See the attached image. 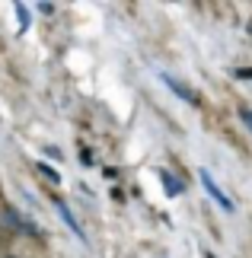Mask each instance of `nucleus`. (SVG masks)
<instances>
[{"mask_svg":"<svg viewBox=\"0 0 252 258\" xmlns=\"http://www.w3.org/2000/svg\"><path fill=\"white\" fill-rule=\"evenodd\" d=\"M198 175H201V185H205V188H208V195H211V198H214V201H217L220 207H224V211H227V214H230V211H233V201H230V198H227V195H224V191H220V188H217V182H214V178H211V172H208V169H201Z\"/></svg>","mask_w":252,"mask_h":258,"instance_id":"1","label":"nucleus"},{"mask_svg":"<svg viewBox=\"0 0 252 258\" xmlns=\"http://www.w3.org/2000/svg\"><path fill=\"white\" fill-rule=\"evenodd\" d=\"M160 80H163V83H166L169 89H173V93H176L179 99H182V102H188V105H198V96L191 93L188 86H182V83H179V80H173V77H169V74H163V77H160Z\"/></svg>","mask_w":252,"mask_h":258,"instance_id":"2","label":"nucleus"},{"mask_svg":"<svg viewBox=\"0 0 252 258\" xmlns=\"http://www.w3.org/2000/svg\"><path fill=\"white\" fill-rule=\"evenodd\" d=\"M55 207H58V214H61V220H64V223L70 226V233H74V236H77V239H86V233H83V230H80V223L74 220V214H70V207H67L64 201H55Z\"/></svg>","mask_w":252,"mask_h":258,"instance_id":"3","label":"nucleus"},{"mask_svg":"<svg viewBox=\"0 0 252 258\" xmlns=\"http://www.w3.org/2000/svg\"><path fill=\"white\" fill-rule=\"evenodd\" d=\"M160 182H163V188H166V195L169 198H176V195H182L185 191V185H182V178H176V175H169L166 169L160 172Z\"/></svg>","mask_w":252,"mask_h":258,"instance_id":"4","label":"nucleus"},{"mask_svg":"<svg viewBox=\"0 0 252 258\" xmlns=\"http://www.w3.org/2000/svg\"><path fill=\"white\" fill-rule=\"evenodd\" d=\"M16 16H19V35L29 29V7L26 4H16Z\"/></svg>","mask_w":252,"mask_h":258,"instance_id":"5","label":"nucleus"},{"mask_svg":"<svg viewBox=\"0 0 252 258\" xmlns=\"http://www.w3.org/2000/svg\"><path fill=\"white\" fill-rule=\"evenodd\" d=\"M38 172H42V175H45V178H48V182H52V185H58V182H61V175H58V172L52 169V166H45V163L38 166Z\"/></svg>","mask_w":252,"mask_h":258,"instance_id":"6","label":"nucleus"},{"mask_svg":"<svg viewBox=\"0 0 252 258\" xmlns=\"http://www.w3.org/2000/svg\"><path fill=\"white\" fill-rule=\"evenodd\" d=\"M239 118H243V121H246V127L252 131V112H249V108H239Z\"/></svg>","mask_w":252,"mask_h":258,"instance_id":"7","label":"nucleus"},{"mask_svg":"<svg viewBox=\"0 0 252 258\" xmlns=\"http://www.w3.org/2000/svg\"><path fill=\"white\" fill-rule=\"evenodd\" d=\"M236 77H243V80H252V71H236Z\"/></svg>","mask_w":252,"mask_h":258,"instance_id":"8","label":"nucleus"}]
</instances>
